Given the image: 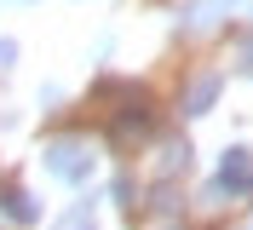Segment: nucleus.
<instances>
[{"mask_svg": "<svg viewBox=\"0 0 253 230\" xmlns=\"http://www.w3.org/2000/svg\"><path fill=\"white\" fill-rule=\"evenodd\" d=\"M52 173H63V179H81V173L92 167V161H86V150H81V144H52Z\"/></svg>", "mask_w": 253, "mask_h": 230, "instance_id": "nucleus-1", "label": "nucleus"}, {"mask_svg": "<svg viewBox=\"0 0 253 230\" xmlns=\"http://www.w3.org/2000/svg\"><path fill=\"white\" fill-rule=\"evenodd\" d=\"M58 230H92V225H86V213H69V219H63Z\"/></svg>", "mask_w": 253, "mask_h": 230, "instance_id": "nucleus-2", "label": "nucleus"}]
</instances>
